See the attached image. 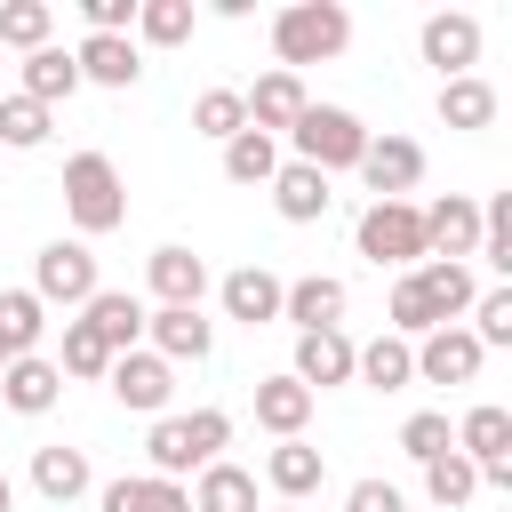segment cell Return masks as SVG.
<instances>
[{"instance_id": "1", "label": "cell", "mask_w": 512, "mask_h": 512, "mask_svg": "<svg viewBox=\"0 0 512 512\" xmlns=\"http://www.w3.org/2000/svg\"><path fill=\"white\" fill-rule=\"evenodd\" d=\"M224 448H232V416H224V408H192V416H152V432H144L152 480H184V472L216 464Z\"/></svg>"}, {"instance_id": "2", "label": "cell", "mask_w": 512, "mask_h": 512, "mask_svg": "<svg viewBox=\"0 0 512 512\" xmlns=\"http://www.w3.org/2000/svg\"><path fill=\"white\" fill-rule=\"evenodd\" d=\"M344 48H352V8H344V0H288V8L272 16V56H280V72L328 64V56H344Z\"/></svg>"}, {"instance_id": "3", "label": "cell", "mask_w": 512, "mask_h": 512, "mask_svg": "<svg viewBox=\"0 0 512 512\" xmlns=\"http://www.w3.org/2000/svg\"><path fill=\"white\" fill-rule=\"evenodd\" d=\"M64 216H72L80 240H104V232L128 224V184H120L112 152H72L64 160Z\"/></svg>"}, {"instance_id": "4", "label": "cell", "mask_w": 512, "mask_h": 512, "mask_svg": "<svg viewBox=\"0 0 512 512\" xmlns=\"http://www.w3.org/2000/svg\"><path fill=\"white\" fill-rule=\"evenodd\" d=\"M368 136H376V128H368L360 112H344V104H304V112H296V128H288L296 160H304V168H320L328 184H336L344 168H360Z\"/></svg>"}, {"instance_id": "5", "label": "cell", "mask_w": 512, "mask_h": 512, "mask_svg": "<svg viewBox=\"0 0 512 512\" xmlns=\"http://www.w3.org/2000/svg\"><path fill=\"white\" fill-rule=\"evenodd\" d=\"M352 248L376 272H416L424 264V208L416 200H368L360 224H352Z\"/></svg>"}, {"instance_id": "6", "label": "cell", "mask_w": 512, "mask_h": 512, "mask_svg": "<svg viewBox=\"0 0 512 512\" xmlns=\"http://www.w3.org/2000/svg\"><path fill=\"white\" fill-rule=\"evenodd\" d=\"M96 288H104V280H96V256H88V240H48V248L32 256V296H40V304H64V312H80Z\"/></svg>"}, {"instance_id": "7", "label": "cell", "mask_w": 512, "mask_h": 512, "mask_svg": "<svg viewBox=\"0 0 512 512\" xmlns=\"http://www.w3.org/2000/svg\"><path fill=\"white\" fill-rule=\"evenodd\" d=\"M416 48H424V64H432L440 80H464V72L480 64V16H464V8H432V16L416 24Z\"/></svg>"}, {"instance_id": "8", "label": "cell", "mask_w": 512, "mask_h": 512, "mask_svg": "<svg viewBox=\"0 0 512 512\" xmlns=\"http://www.w3.org/2000/svg\"><path fill=\"white\" fill-rule=\"evenodd\" d=\"M144 352H160L168 368H184V360L200 368L216 352V320L208 312H184V304H152L144 312Z\"/></svg>"}, {"instance_id": "9", "label": "cell", "mask_w": 512, "mask_h": 512, "mask_svg": "<svg viewBox=\"0 0 512 512\" xmlns=\"http://www.w3.org/2000/svg\"><path fill=\"white\" fill-rule=\"evenodd\" d=\"M104 384H112V400L120 408H136V416H168V400H176V368L160 360V352H120L112 368H104Z\"/></svg>"}, {"instance_id": "10", "label": "cell", "mask_w": 512, "mask_h": 512, "mask_svg": "<svg viewBox=\"0 0 512 512\" xmlns=\"http://www.w3.org/2000/svg\"><path fill=\"white\" fill-rule=\"evenodd\" d=\"M360 176H368L376 200H408V192L424 184V144H416V136H368Z\"/></svg>"}, {"instance_id": "11", "label": "cell", "mask_w": 512, "mask_h": 512, "mask_svg": "<svg viewBox=\"0 0 512 512\" xmlns=\"http://www.w3.org/2000/svg\"><path fill=\"white\" fill-rule=\"evenodd\" d=\"M472 248H480V200H464V192L432 200V208H424V256L472 264Z\"/></svg>"}, {"instance_id": "12", "label": "cell", "mask_w": 512, "mask_h": 512, "mask_svg": "<svg viewBox=\"0 0 512 512\" xmlns=\"http://www.w3.org/2000/svg\"><path fill=\"white\" fill-rule=\"evenodd\" d=\"M144 288H152V304H184V312H200V296H208V264H200L184 240H168V248L144 256Z\"/></svg>"}, {"instance_id": "13", "label": "cell", "mask_w": 512, "mask_h": 512, "mask_svg": "<svg viewBox=\"0 0 512 512\" xmlns=\"http://www.w3.org/2000/svg\"><path fill=\"white\" fill-rule=\"evenodd\" d=\"M288 376H296L312 400H320V392H336V384H352V336H344V328H312V336H296Z\"/></svg>"}, {"instance_id": "14", "label": "cell", "mask_w": 512, "mask_h": 512, "mask_svg": "<svg viewBox=\"0 0 512 512\" xmlns=\"http://www.w3.org/2000/svg\"><path fill=\"white\" fill-rule=\"evenodd\" d=\"M280 320H288L296 336H312V328H344V280H328V272L280 280Z\"/></svg>"}, {"instance_id": "15", "label": "cell", "mask_w": 512, "mask_h": 512, "mask_svg": "<svg viewBox=\"0 0 512 512\" xmlns=\"http://www.w3.org/2000/svg\"><path fill=\"white\" fill-rule=\"evenodd\" d=\"M480 344H472V328H432V336H416V384H472L480 376Z\"/></svg>"}, {"instance_id": "16", "label": "cell", "mask_w": 512, "mask_h": 512, "mask_svg": "<svg viewBox=\"0 0 512 512\" xmlns=\"http://www.w3.org/2000/svg\"><path fill=\"white\" fill-rule=\"evenodd\" d=\"M456 456H464L472 472H504V464H512V408H496V400L464 408V424H456Z\"/></svg>"}, {"instance_id": "17", "label": "cell", "mask_w": 512, "mask_h": 512, "mask_svg": "<svg viewBox=\"0 0 512 512\" xmlns=\"http://www.w3.org/2000/svg\"><path fill=\"white\" fill-rule=\"evenodd\" d=\"M240 104H248V128H256V136H288V128H296V112H304L312 96H304V72H280V64H272Z\"/></svg>"}, {"instance_id": "18", "label": "cell", "mask_w": 512, "mask_h": 512, "mask_svg": "<svg viewBox=\"0 0 512 512\" xmlns=\"http://www.w3.org/2000/svg\"><path fill=\"white\" fill-rule=\"evenodd\" d=\"M264 192H272V208H280V224H320V216L336 208V192H328V176H320V168H304V160H280Z\"/></svg>"}, {"instance_id": "19", "label": "cell", "mask_w": 512, "mask_h": 512, "mask_svg": "<svg viewBox=\"0 0 512 512\" xmlns=\"http://www.w3.org/2000/svg\"><path fill=\"white\" fill-rule=\"evenodd\" d=\"M216 304H224V320H240V328H264V320H280V272H264V264H240V272H224V280H216Z\"/></svg>"}, {"instance_id": "20", "label": "cell", "mask_w": 512, "mask_h": 512, "mask_svg": "<svg viewBox=\"0 0 512 512\" xmlns=\"http://www.w3.org/2000/svg\"><path fill=\"white\" fill-rule=\"evenodd\" d=\"M264 488H272L280 504H304V496L328 488V456H320L312 440H280V448L264 456Z\"/></svg>"}, {"instance_id": "21", "label": "cell", "mask_w": 512, "mask_h": 512, "mask_svg": "<svg viewBox=\"0 0 512 512\" xmlns=\"http://www.w3.org/2000/svg\"><path fill=\"white\" fill-rule=\"evenodd\" d=\"M72 64H80V80H96V88H136V80H144V48L120 40V32H88V40L72 48Z\"/></svg>"}, {"instance_id": "22", "label": "cell", "mask_w": 512, "mask_h": 512, "mask_svg": "<svg viewBox=\"0 0 512 512\" xmlns=\"http://www.w3.org/2000/svg\"><path fill=\"white\" fill-rule=\"evenodd\" d=\"M80 320L104 336V352H112V360L144 344V296H128V288H96V296L80 304Z\"/></svg>"}, {"instance_id": "23", "label": "cell", "mask_w": 512, "mask_h": 512, "mask_svg": "<svg viewBox=\"0 0 512 512\" xmlns=\"http://www.w3.org/2000/svg\"><path fill=\"white\" fill-rule=\"evenodd\" d=\"M32 488H40L48 504H80V496L96 488V464H88V448H64V440L32 448Z\"/></svg>"}, {"instance_id": "24", "label": "cell", "mask_w": 512, "mask_h": 512, "mask_svg": "<svg viewBox=\"0 0 512 512\" xmlns=\"http://www.w3.org/2000/svg\"><path fill=\"white\" fill-rule=\"evenodd\" d=\"M0 400H8L16 416H48V408L64 400V376H56V360H48V352H24V360H8V368H0Z\"/></svg>"}, {"instance_id": "25", "label": "cell", "mask_w": 512, "mask_h": 512, "mask_svg": "<svg viewBox=\"0 0 512 512\" xmlns=\"http://www.w3.org/2000/svg\"><path fill=\"white\" fill-rule=\"evenodd\" d=\"M96 512H192L184 480H152V472H120L96 488Z\"/></svg>"}, {"instance_id": "26", "label": "cell", "mask_w": 512, "mask_h": 512, "mask_svg": "<svg viewBox=\"0 0 512 512\" xmlns=\"http://www.w3.org/2000/svg\"><path fill=\"white\" fill-rule=\"evenodd\" d=\"M352 384H368V392H408V384H416V344H400V336L352 344Z\"/></svg>"}, {"instance_id": "27", "label": "cell", "mask_w": 512, "mask_h": 512, "mask_svg": "<svg viewBox=\"0 0 512 512\" xmlns=\"http://www.w3.org/2000/svg\"><path fill=\"white\" fill-rule=\"evenodd\" d=\"M416 288H424V304L440 312V328H464V312H472V296H480L472 264H440V256L416 264Z\"/></svg>"}, {"instance_id": "28", "label": "cell", "mask_w": 512, "mask_h": 512, "mask_svg": "<svg viewBox=\"0 0 512 512\" xmlns=\"http://www.w3.org/2000/svg\"><path fill=\"white\" fill-rule=\"evenodd\" d=\"M312 408H320V400H312L296 376H264V384H256V424H264L272 440H304Z\"/></svg>"}, {"instance_id": "29", "label": "cell", "mask_w": 512, "mask_h": 512, "mask_svg": "<svg viewBox=\"0 0 512 512\" xmlns=\"http://www.w3.org/2000/svg\"><path fill=\"white\" fill-rule=\"evenodd\" d=\"M16 96L48 104V112H56L64 96H80V64H72V48H56V40H48V48H32V56H24V88H16Z\"/></svg>"}, {"instance_id": "30", "label": "cell", "mask_w": 512, "mask_h": 512, "mask_svg": "<svg viewBox=\"0 0 512 512\" xmlns=\"http://www.w3.org/2000/svg\"><path fill=\"white\" fill-rule=\"evenodd\" d=\"M40 336H48V304L32 288H0V352L24 360V352H40Z\"/></svg>"}, {"instance_id": "31", "label": "cell", "mask_w": 512, "mask_h": 512, "mask_svg": "<svg viewBox=\"0 0 512 512\" xmlns=\"http://www.w3.org/2000/svg\"><path fill=\"white\" fill-rule=\"evenodd\" d=\"M192 512H256V472H240V464H200V480H192Z\"/></svg>"}, {"instance_id": "32", "label": "cell", "mask_w": 512, "mask_h": 512, "mask_svg": "<svg viewBox=\"0 0 512 512\" xmlns=\"http://www.w3.org/2000/svg\"><path fill=\"white\" fill-rule=\"evenodd\" d=\"M192 24H200V8L192 0H136V48H184L192 40Z\"/></svg>"}, {"instance_id": "33", "label": "cell", "mask_w": 512, "mask_h": 512, "mask_svg": "<svg viewBox=\"0 0 512 512\" xmlns=\"http://www.w3.org/2000/svg\"><path fill=\"white\" fill-rule=\"evenodd\" d=\"M496 88L480 80V72H464V80H440V128H488L496 120Z\"/></svg>"}, {"instance_id": "34", "label": "cell", "mask_w": 512, "mask_h": 512, "mask_svg": "<svg viewBox=\"0 0 512 512\" xmlns=\"http://www.w3.org/2000/svg\"><path fill=\"white\" fill-rule=\"evenodd\" d=\"M472 256L496 272V288H512V192H488L480 200V248Z\"/></svg>"}, {"instance_id": "35", "label": "cell", "mask_w": 512, "mask_h": 512, "mask_svg": "<svg viewBox=\"0 0 512 512\" xmlns=\"http://www.w3.org/2000/svg\"><path fill=\"white\" fill-rule=\"evenodd\" d=\"M272 168H280V136H256V128H240L232 144H224V184H272Z\"/></svg>"}, {"instance_id": "36", "label": "cell", "mask_w": 512, "mask_h": 512, "mask_svg": "<svg viewBox=\"0 0 512 512\" xmlns=\"http://www.w3.org/2000/svg\"><path fill=\"white\" fill-rule=\"evenodd\" d=\"M440 328V312L424 304V288H416V272H400L392 280V296H384V336H400V344H416V336H432Z\"/></svg>"}, {"instance_id": "37", "label": "cell", "mask_w": 512, "mask_h": 512, "mask_svg": "<svg viewBox=\"0 0 512 512\" xmlns=\"http://www.w3.org/2000/svg\"><path fill=\"white\" fill-rule=\"evenodd\" d=\"M48 32H56V8L48 0H0V56L8 48H48Z\"/></svg>"}, {"instance_id": "38", "label": "cell", "mask_w": 512, "mask_h": 512, "mask_svg": "<svg viewBox=\"0 0 512 512\" xmlns=\"http://www.w3.org/2000/svg\"><path fill=\"white\" fill-rule=\"evenodd\" d=\"M424 496H432L440 512H464V504L480 496V472H472V464L448 448V456H432V464H424Z\"/></svg>"}, {"instance_id": "39", "label": "cell", "mask_w": 512, "mask_h": 512, "mask_svg": "<svg viewBox=\"0 0 512 512\" xmlns=\"http://www.w3.org/2000/svg\"><path fill=\"white\" fill-rule=\"evenodd\" d=\"M48 128H56L48 104H32V96H0V144H8V152H40Z\"/></svg>"}, {"instance_id": "40", "label": "cell", "mask_w": 512, "mask_h": 512, "mask_svg": "<svg viewBox=\"0 0 512 512\" xmlns=\"http://www.w3.org/2000/svg\"><path fill=\"white\" fill-rule=\"evenodd\" d=\"M248 128V104H240V88H208L200 104H192V136H208V144H232Z\"/></svg>"}, {"instance_id": "41", "label": "cell", "mask_w": 512, "mask_h": 512, "mask_svg": "<svg viewBox=\"0 0 512 512\" xmlns=\"http://www.w3.org/2000/svg\"><path fill=\"white\" fill-rule=\"evenodd\" d=\"M464 320H472V344H480V352H504V344H512V288H480Z\"/></svg>"}, {"instance_id": "42", "label": "cell", "mask_w": 512, "mask_h": 512, "mask_svg": "<svg viewBox=\"0 0 512 512\" xmlns=\"http://www.w3.org/2000/svg\"><path fill=\"white\" fill-rule=\"evenodd\" d=\"M104 368H112L104 336H96L88 320H64V344H56V376H104Z\"/></svg>"}, {"instance_id": "43", "label": "cell", "mask_w": 512, "mask_h": 512, "mask_svg": "<svg viewBox=\"0 0 512 512\" xmlns=\"http://www.w3.org/2000/svg\"><path fill=\"white\" fill-rule=\"evenodd\" d=\"M448 448H456V424H448L440 408H416V416L400 424V456H408V464H432V456H448Z\"/></svg>"}, {"instance_id": "44", "label": "cell", "mask_w": 512, "mask_h": 512, "mask_svg": "<svg viewBox=\"0 0 512 512\" xmlns=\"http://www.w3.org/2000/svg\"><path fill=\"white\" fill-rule=\"evenodd\" d=\"M344 512H408V496H400L392 480H376V472H368V480H352V488H344Z\"/></svg>"}, {"instance_id": "45", "label": "cell", "mask_w": 512, "mask_h": 512, "mask_svg": "<svg viewBox=\"0 0 512 512\" xmlns=\"http://www.w3.org/2000/svg\"><path fill=\"white\" fill-rule=\"evenodd\" d=\"M80 24H88V32H120V40H128V32H136V0H80Z\"/></svg>"}, {"instance_id": "46", "label": "cell", "mask_w": 512, "mask_h": 512, "mask_svg": "<svg viewBox=\"0 0 512 512\" xmlns=\"http://www.w3.org/2000/svg\"><path fill=\"white\" fill-rule=\"evenodd\" d=\"M0 512H16V488H8V472H0Z\"/></svg>"}, {"instance_id": "47", "label": "cell", "mask_w": 512, "mask_h": 512, "mask_svg": "<svg viewBox=\"0 0 512 512\" xmlns=\"http://www.w3.org/2000/svg\"><path fill=\"white\" fill-rule=\"evenodd\" d=\"M272 512H296V504H272Z\"/></svg>"}, {"instance_id": "48", "label": "cell", "mask_w": 512, "mask_h": 512, "mask_svg": "<svg viewBox=\"0 0 512 512\" xmlns=\"http://www.w3.org/2000/svg\"><path fill=\"white\" fill-rule=\"evenodd\" d=\"M0 368H8V352H0Z\"/></svg>"}, {"instance_id": "49", "label": "cell", "mask_w": 512, "mask_h": 512, "mask_svg": "<svg viewBox=\"0 0 512 512\" xmlns=\"http://www.w3.org/2000/svg\"><path fill=\"white\" fill-rule=\"evenodd\" d=\"M0 64H8V56H0Z\"/></svg>"}]
</instances>
